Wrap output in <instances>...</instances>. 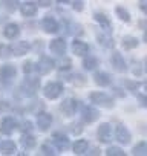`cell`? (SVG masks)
<instances>
[{"instance_id": "obj_5", "label": "cell", "mask_w": 147, "mask_h": 156, "mask_svg": "<svg viewBox=\"0 0 147 156\" xmlns=\"http://www.w3.org/2000/svg\"><path fill=\"white\" fill-rule=\"evenodd\" d=\"M54 67H55V61L51 57H48V55H41L38 63H37V66H35V69H37V72L40 75H48Z\"/></svg>"}, {"instance_id": "obj_29", "label": "cell", "mask_w": 147, "mask_h": 156, "mask_svg": "<svg viewBox=\"0 0 147 156\" xmlns=\"http://www.w3.org/2000/svg\"><path fill=\"white\" fill-rule=\"evenodd\" d=\"M132 154H135V156H145L147 154V144H145V141H139L132 148Z\"/></svg>"}, {"instance_id": "obj_35", "label": "cell", "mask_w": 147, "mask_h": 156, "mask_svg": "<svg viewBox=\"0 0 147 156\" xmlns=\"http://www.w3.org/2000/svg\"><path fill=\"white\" fill-rule=\"evenodd\" d=\"M41 153H43V154L51 156V154H55L57 151H55V150H54V148H52L49 144H43V145H41Z\"/></svg>"}, {"instance_id": "obj_18", "label": "cell", "mask_w": 147, "mask_h": 156, "mask_svg": "<svg viewBox=\"0 0 147 156\" xmlns=\"http://www.w3.org/2000/svg\"><path fill=\"white\" fill-rule=\"evenodd\" d=\"M9 49H11V55L20 57V55H25V54L31 49V46H29L28 41H16L14 44L9 46Z\"/></svg>"}, {"instance_id": "obj_44", "label": "cell", "mask_w": 147, "mask_h": 156, "mask_svg": "<svg viewBox=\"0 0 147 156\" xmlns=\"http://www.w3.org/2000/svg\"><path fill=\"white\" fill-rule=\"evenodd\" d=\"M100 151H101V150H100V148H97V147H95V148H94V150H92V151H91V154H100Z\"/></svg>"}, {"instance_id": "obj_34", "label": "cell", "mask_w": 147, "mask_h": 156, "mask_svg": "<svg viewBox=\"0 0 147 156\" xmlns=\"http://www.w3.org/2000/svg\"><path fill=\"white\" fill-rule=\"evenodd\" d=\"M133 75L135 76H141V75H144V60L141 61V64H136L135 67H133Z\"/></svg>"}, {"instance_id": "obj_26", "label": "cell", "mask_w": 147, "mask_h": 156, "mask_svg": "<svg viewBox=\"0 0 147 156\" xmlns=\"http://www.w3.org/2000/svg\"><path fill=\"white\" fill-rule=\"evenodd\" d=\"M20 142H22V145H23L26 150H31V148H34V147L37 145V141H35V138H34L31 133H23Z\"/></svg>"}, {"instance_id": "obj_12", "label": "cell", "mask_w": 147, "mask_h": 156, "mask_svg": "<svg viewBox=\"0 0 147 156\" xmlns=\"http://www.w3.org/2000/svg\"><path fill=\"white\" fill-rule=\"evenodd\" d=\"M49 49H51L54 54H57V55H64L66 51H67V43H66V40H64L63 37H58V38L51 40Z\"/></svg>"}, {"instance_id": "obj_33", "label": "cell", "mask_w": 147, "mask_h": 156, "mask_svg": "<svg viewBox=\"0 0 147 156\" xmlns=\"http://www.w3.org/2000/svg\"><path fill=\"white\" fill-rule=\"evenodd\" d=\"M11 55V49L8 44H3V43H0V57H3V58H8Z\"/></svg>"}, {"instance_id": "obj_8", "label": "cell", "mask_w": 147, "mask_h": 156, "mask_svg": "<svg viewBox=\"0 0 147 156\" xmlns=\"http://www.w3.org/2000/svg\"><path fill=\"white\" fill-rule=\"evenodd\" d=\"M100 118V112L94 109L92 106H83L81 107V121L84 124H92Z\"/></svg>"}, {"instance_id": "obj_20", "label": "cell", "mask_w": 147, "mask_h": 156, "mask_svg": "<svg viewBox=\"0 0 147 156\" xmlns=\"http://www.w3.org/2000/svg\"><path fill=\"white\" fill-rule=\"evenodd\" d=\"M94 81H95V84H98L100 87H107V86H110V83H112V76H110L107 72H97V73L94 75Z\"/></svg>"}, {"instance_id": "obj_43", "label": "cell", "mask_w": 147, "mask_h": 156, "mask_svg": "<svg viewBox=\"0 0 147 156\" xmlns=\"http://www.w3.org/2000/svg\"><path fill=\"white\" fill-rule=\"evenodd\" d=\"M139 9L145 14V2H144V0H142V2H139Z\"/></svg>"}, {"instance_id": "obj_25", "label": "cell", "mask_w": 147, "mask_h": 156, "mask_svg": "<svg viewBox=\"0 0 147 156\" xmlns=\"http://www.w3.org/2000/svg\"><path fill=\"white\" fill-rule=\"evenodd\" d=\"M16 148H17V145H16V142L11 141V139L0 141V151L5 153V154H11V153H14Z\"/></svg>"}, {"instance_id": "obj_13", "label": "cell", "mask_w": 147, "mask_h": 156, "mask_svg": "<svg viewBox=\"0 0 147 156\" xmlns=\"http://www.w3.org/2000/svg\"><path fill=\"white\" fill-rule=\"evenodd\" d=\"M52 142L57 147V150H60V151L69 148V138L64 133H61V132H55L52 135Z\"/></svg>"}, {"instance_id": "obj_3", "label": "cell", "mask_w": 147, "mask_h": 156, "mask_svg": "<svg viewBox=\"0 0 147 156\" xmlns=\"http://www.w3.org/2000/svg\"><path fill=\"white\" fill-rule=\"evenodd\" d=\"M78 106H80L78 104V100L69 97V98H66L60 104V110H61V113L64 116H72V115H75V112L78 110Z\"/></svg>"}, {"instance_id": "obj_28", "label": "cell", "mask_w": 147, "mask_h": 156, "mask_svg": "<svg viewBox=\"0 0 147 156\" xmlns=\"http://www.w3.org/2000/svg\"><path fill=\"white\" fill-rule=\"evenodd\" d=\"M115 14H117V17H118L121 22H124V23H129V22H130V12H129L124 6H117V8H115Z\"/></svg>"}, {"instance_id": "obj_6", "label": "cell", "mask_w": 147, "mask_h": 156, "mask_svg": "<svg viewBox=\"0 0 147 156\" xmlns=\"http://www.w3.org/2000/svg\"><path fill=\"white\" fill-rule=\"evenodd\" d=\"M110 64L112 67L118 72V73H124L127 70V63L124 60V57L118 52V51H113L112 55H110Z\"/></svg>"}, {"instance_id": "obj_42", "label": "cell", "mask_w": 147, "mask_h": 156, "mask_svg": "<svg viewBox=\"0 0 147 156\" xmlns=\"http://www.w3.org/2000/svg\"><path fill=\"white\" fill-rule=\"evenodd\" d=\"M35 5L43 6V8H48V6H51V2H49V0H38V2H37Z\"/></svg>"}, {"instance_id": "obj_15", "label": "cell", "mask_w": 147, "mask_h": 156, "mask_svg": "<svg viewBox=\"0 0 147 156\" xmlns=\"http://www.w3.org/2000/svg\"><path fill=\"white\" fill-rule=\"evenodd\" d=\"M89 51H91V48H89L88 43H84L81 40H77V38L72 41V52L77 57H86L89 54Z\"/></svg>"}, {"instance_id": "obj_7", "label": "cell", "mask_w": 147, "mask_h": 156, "mask_svg": "<svg viewBox=\"0 0 147 156\" xmlns=\"http://www.w3.org/2000/svg\"><path fill=\"white\" fill-rule=\"evenodd\" d=\"M97 139L103 144L110 142L112 139V126L109 122H101L97 129Z\"/></svg>"}, {"instance_id": "obj_24", "label": "cell", "mask_w": 147, "mask_h": 156, "mask_svg": "<svg viewBox=\"0 0 147 156\" xmlns=\"http://www.w3.org/2000/svg\"><path fill=\"white\" fill-rule=\"evenodd\" d=\"M23 86H25L26 90L32 95V94H35V90H38V87H40V78H26L25 83H23ZM26 90H25V92H26Z\"/></svg>"}, {"instance_id": "obj_36", "label": "cell", "mask_w": 147, "mask_h": 156, "mask_svg": "<svg viewBox=\"0 0 147 156\" xmlns=\"http://www.w3.org/2000/svg\"><path fill=\"white\" fill-rule=\"evenodd\" d=\"M72 8L75 9V11H78V12H81V11L84 9V2H81V0H77V2H72Z\"/></svg>"}, {"instance_id": "obj_37", "label": "cell", "mask_w": 147, "mask_h": 156, "mask_svg": "<svg viewBox=\"0 0 147 156\" xmlns=\"http://www.w3.org/2000/svg\"><path fill=\"white\" fill-rule=\"evenodd\" d=\"M17 5H19V2H5V3H3V6H5L9 12L16 11V9H17Z\"/></svg>"}, {"instance_id": "obj_16", "label": "cell", "mask_w": 147, "mask_h": 156, "mask_svg": "<svg viewBox=\"0 0 147 156\" xmlns=\"http://www.w3.org/2000/svg\"><path fill=\"white\" fill-rule=\"evenodd\" d=\"M97 41H98V44H101V46L106 48V49L115 48V40H113V37H112L110 34L104 32V31L97 32Z\"/></svg>"}, {"instance_id": "obj_11", "label": "cell", "mask_w": 147, "mask_h": 156, "mask_svg": "<svg viewBox=\"0 0 147 156\" xmlns=\"http://www.w3.org/2000/svg\"><path fill=\"white\" fill-rule=\"evenodd\" d=\"M41 26H43L46 34H55L60 31V25L52 16H45L41 20Z\"/></svg>"}, {"instance_id": "obj_31", "label": "cell", "mask_w": 147, "mask_h": 156, "mask_svg": "<svg viewBox=\"0 0 147 156\" xmlns=\"http://www.w3.org/2000/svg\"><path fill=\"white\" fill-rule=\"evenodd\" d=\"M70 81L74 83V84H78V86H84L86 84V78L83 76V75H80V73H75L74 76H70Z\"/></svg>"}, {"instance_id": "obj_10", "label": "cell", "mask_w": 147, "mask_h": 156, "mask_svg": "<svg viewBox=\"0 0 147 156\" xmlns=\"http://www.w3.org/2000/svg\"><path fill=\"white\" fill-rule=\"evenodd\" d=\"M17 129H19V122L13 116H5L2 121H0V132H2L3 135H11Z\"/></svg>"}, {"instance_id": "obj_19", "label": "cell", "mask_w": 147, "mask_h": 156, "mask_svg": "<svg viewBox=\"0 0 147 156\" xmlns=\"http://www.w3.org/2000/svg\"><path fill=\"white\" fill-rule=\"evenodd\" d=\"M3 35L5 38L8 40H14L20 35V26L17 23H8L5 28H3Z\"/></svg>"}, {"instance_id": "obj_17", "label": "cell", "mask_w": 147, "mask_h": 156, "mask_svg": "<svg viewBox=\"0 0 147 156\" xmlns=\"http://www.w3.org/2000/svg\"><path fill=\"white\" fill-rule=\"evenodd\" d=\"M94 19H95V22L100 23V26L103 28L104 32H107V34L112 32V23H110V19H109L104 12H95V14H94Z\"/></svg>"}, {"instance_id": "obj_9", "label": "cell", "mask_w": 147, "mask_h": 156, "mask_svg": "<svg viewBox=\"0 0 147 156\" xmlns=\"http://www.w3.org/2000/svg\"><path fill=\"white\" fill-rule=\"evenodd\" d=\"M115 138L120 144L123 145H127L132 139V133L129 132V129L124 126V124H117L115 126Z\"/></svg>"}, {"instance_id": "obj_1", "label": "cell", "mask_w": 147, "mask_h": 156, "mask_svg": "<svg viewBox=\"0 0 147 156\" xmlns=\"http://www.w3.org/2000/svg\"><path fill=\"white\" fill-rule=\"evenodd\" d=\"M89 100H91L92 104L100 106V107H103V109H113V107H115V101H113V98H112L109 94H106V92H100V90H97V92H91Z\"/></svg>"}, {"instance_id": "obj_4", "label": "cell", "mask_w": 147, "mask_h": 156, "mask_svg": "<svg viewBox=\"0 0 147 156\" xmlns=\"http://www.w3.org/2000/svg\"><path fill=\"white\" fill-rule=\"evenodd\" d=\"M17 75V67L11 63H6L0 67V83H9Z\"/></svg>"}, {"instance_id": "obj_22", "label": "cell", "mask_w": 147, "mask_h": 156, "mask_svg": "<svg viewBox=\"0 0 147 156\" xmlns=\"http://www.w3.org/2000/svg\"><path fill=\"white\" fill-rule=\"evenodd\" d=\"M88 148H89V142L86 139H77L72 145V150L75 154H84L88 153Z\"/></svg>"}, {"instance_id": "obj_32", "label": "cell", "mask_w": 147, "mask_h": 156, "mask_svg": "<svg viewBox=\"0 0 147 156\" xmlns=\"http://www.w3.org/2000/svg\"><path fill=\"white\" fill-rule=\"evenodd\" d=\"M124 84H126L127 90H132L133 94H138V89H139V86H141L138 81H124Z\"/></svg>"}, {"instance_id": "obj_21", "label": "cell", "mask_w": 147, "mask_h": 156, "mask_svg": "<svg viewBox=\"0 0 147 156\" xmlns=\"http://www.w3.org/2000/svg\"><path fill=\"white\" fill-rule=\"evenodd\" d=\"M37 5L34 2H25L20 5V12L23 17H34L37 14Z\"/></svg>"}, {"instance_id": "obj_2", "label": "cell", "mask_w": 147, "mask_h": 156, "mask_svg": "<svg viewBox=\"0 0 147 156\" xmlns=\"http://www.w3.org/2000/svg\"><path fill=\"white\" fill-rule=\"evenodd\" d=\"M63 90H64L63 83H60V81H51V83H48L45 86L43 95L48 100H57V98H60L63 95Z\"/></svg>"}, {"instance_id": "obj_30", "label": "cell", "mask_w": 147, "mask_h": 156, "mask_svg": "<svg viewBox=\"0 0 147 156\" xmlns=\"http://www.w3.org/2000/svg\"><path fill=\"white\" fill-rule=\"evenodd\" d=\"M106 154H107V156H126L124 150L120 148V147H115V145L109 147V148L106 150Z\"/></svg>"}, {"instance_id": "obj_41", "label": "cell", "mask_w": 147, "mask_h": 156, "mask_svg": "<svg viewBox=\"0 0 147 156\" xmlns=\"http://www.w3.org/2000/svg\"><path fill=\"white\" fill-rule=\"evenodd\" d=\"M31 129H32V122H31V121H25V122H23V129H22L23 133H29Z\"/></svg>"}, {"instance_id": "obj_27", "label": "cell", "mask_w": 147, "mask_h": 156, "mask_svg": "<svg viewBox=\"0 0 147 156\" xmlns=\"http://www.w3.org/2000/svg\"><path fill=\"white\" fill-rule=\"evenodd\" d=\"M98 66V58L94 57V55H86L83 58V67L86 70H94L95 67Z\"/></svg>"}, {"instance_id": "obj_14", "label": "cell", "mask_w": 147, "mask_h": 156, "mask_svg": "<svg viewBox=\"0 0 147 156\" xmlns=\"http://www.w3.org/2000/svg\"><path fill=\"white\" fill-rule=\"evenodd\" d=\"M52 124V115L48 112H38L37 113V126L41 132H46Z\"/></svg>"}, {"instance_id": "obj_45", "label": "cell", "mask_w": 147, "mask_h": 156, "mask_svg": "<svg viewBox=\"0 0 147 156\" xmlns=\"http://www.w3.org/2000/svg\"><path fill=\"white\" fill-rule=\"evenodd\" d=\"M139 26L141 29H145V20H139Z\"/></svg>"}, {"instance_id": "obj_40", "label": "cell", "mask_w": 147, "mask_h": 156, "mask_svg": "<svg viewBox=\"0 0 147 156\" xmlns=\"http://www.w3.org/2000/svg\"><path fill=\"white\" fill-rule=\"evenodd\" d=\"M23 72H25V73H31V72H32V61L28 60V61L23 63Z\"/></svg>"}, {"instance_id": "obj_23", "label": "cell", "mask_w": 147, "mask_h": 156, "mask_svg": "<svg viewBox=\"0 0 147 156\" xmlns=\"http://www.w3.org/2000/svg\"><path fill=\"white\" fill-rule=\"evenodd\" d=\"M121 44H123V48L126 51H133V49H136L139 46V41L133 35H126V37H123V43Z\"/></svg>"}, {"instance_id": "obj_39", "label": "cell", "mask_w": 147, "mask_h": 156, "mask_svg": "<svg viewBox=\"0 0 147 156\" xmlns=\"http://www.w3.org/2000/svg\"><path fill=\"white\" fill-rule=\"evenodd\" d=\"M70 132H72L74 135H80V133L83 132L81 124H72V126H70Z\"/></svg>"}, {"instance_id": "obj_38", "label": "cell", "mask_w": 147, "mask_h": 156, "mask_svg": "<svg viewBox=\"0 0 147 156\" xmlns=\"http://www.w3.org/2000/svg\"><path fill=\"white\" fill-rule=\"evenodd\" d=\"M70 66H72L70 58H64V60L61 61V64H60V69H61V70H69V69H70Z\"/></svg>"}]
</instances>
